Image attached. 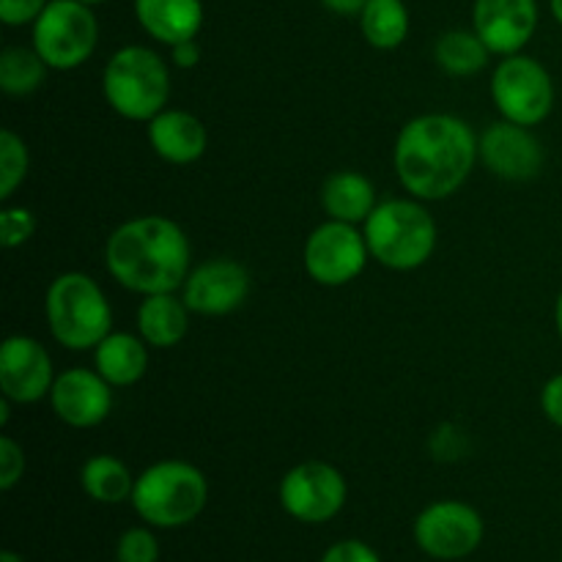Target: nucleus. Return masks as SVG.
<instances>
[{"label": "nucleus", "instance_id": "nucleus-36", "mask_svg": "<svg viewBox=\"0 0 562 562\" xmlns=\"http://www.w3.org/2000/svg\"><path fill=\"white\" fill-rule=\"evenodd\" d=\"M549 9H552V16L558 20V25L562 27V0H549Z\"/></svg>", "mask_w": 562, "mask_h": 562}, {"label": "nucleus", "instance_id": "nucleus-5", "mask_svg": "<svg viewBox=\"0 0 562 562\" xmlns=\"http://www.w3.org/2000/svg\"><path fill=\"white\" fill-rule=\"evenodd\" d=\"M44 313L53 338L69 351L97 349L113 327L108 296L82 272H64L49 283Z\"/></svg>", "mask_w": 562, "mask_h": 562}, {"label": "nucleus", "instance_id": "nucleus-29", "mask_svg": "<svg viewBox=\"0 0 562 562\" xmlns=\"http://www.w3.org/2000/svg\"><path fill=\"white\" fill-rule=\"evenodd\" d=\"M25 475V450L11 437H0V488L11 492Z\"/></svg>", "mask_w": 562, "mask_h": 562}, {"label": "nucleus", "instance_id": "nucleus-24", "mask_svg": "<svg viewBox=\"0 0 562 562\" xmlns=\"http://www.w3.org/2000/svg\"><path fill=\"white\" fill-rule=\"evenodd\" d=\"M488 47L475 31H448L439 36L434 47L439 69L448 71L450 77H472L486 69Z\"/></svg>", "mask_w": 562, "mask_h": 562}, {"label": "nucleus", "instance_id": "nucleus-25", "mask_svg": "<svg viewBox=\"0 0 562 562\" xmlns=\"http://www.w3.org/2000/svg\"><path fill=\"white\" fill-rule=\"evenodd\" d=\"M47 69L49 66L33 47H5L0 53V88L9 97H27L44 86Z\"/></svg>", "mask_w": 562, "mask_h": 562}, {"label": "nucleus", "instance_id": "nucleus-30", "mask_svg": "<svg viewBox=\"0 0 562 562\" xmlns=\"http://www.w3.org/2000/svg\"><path fill=\"white\" fill-rule=\"evenodd\" d=\"M49 0H0V20L9 27L33 25Z\"/></svg>", "mask_w": 562, "mask_h": 562}, {"label": "nucleus", "instance_id": "nucleus-37", "mask_svg": "<svg viewBox=\"0 0 562 562\" xmlns=\"http://www.w3.org/2000/svg\"><path fill=\"white\" fill-rule=\"evenodd\" d=\"M0 562H25V560H22L16 552H11V549H5V552H0Z\"/></svg>", "mask_w": 562, "mask_h": 562}, {"label": "nucleus", "instance_id": "nucleus-7", "mask_svg": "<svg viewBox=\"0 0 562 562\" xmlns=\"http://www.w3.org/2000/svg\"><path fill=\"white\" fill-rule=\"evenodd\" d=\"M33 49L55 71L86 64L99 44V22L80 0H49L33 22Z\"/></svg>", "mask_w": 562, "mask_h": 562}, {"label": "nucleus", "instance_id": "nucleus-33", "mask_svg": "<svg viewBox=\"0 0 562 562\" xmlns=\"http://www.w3.org/2000/svg\"><path fill=\"white\" fill-rule=\"evenodd\" d=\"M170 60H173V66H179V69H192V66H198V60H201V47H198L195 38L173 44V47H170Z\"/></svg>", "mask_w": 562, "mask_h": 562}, {"label": "nucleus", "instance_id": "nucleus-10", "mask_svg": "<svg viewBox=\"0 0 562 562\" xmlns=\"http://www.w3.org/2000/svg\"><path fill=\"white\" fill-rule=\"evenodd\" d=\"M486 536L483 516L459 499H439L415 519V543L431 560L453 562L475 552Z\"/></svg>", "mask_w": 562, "mask_h": 562}, {"label": "nucleus", "instance_id": "nucleus-20", "mask_svg": "<svg viewBox=\"0 0 562 562\" xmlns=\"http://www.w3.org/2000/svg\"><path fill=\"white\" fill-rule=\"evenodd\" d=\"M322 206L329 220L360 225L376 209V187L357 170H338L322 187Z\"/></svg>", "mask_w": 562, "mask_h": 562}, {"label": "nucleus", "instance_id": "nucleus-38", "mask_svg": "<svg viewBox=\"0 0 562 562\" xmlns=\"http://www.w3.org/2000/svg\"><path fill=\"white\" fill-rule=\"evenodd\" d=\"M80 3H86V5H99V3H104V0H80Z\"/></svg>", "mask_w": 562, "mask_h": 562}, {"label": "nucleus", "instance_id": "nucleus-34", "mask_svg": "<svg viewBox=\"0 0 562 562\" xmlns=\"http://www.w3.org/2000/svg\"><path fill=\"white\" fill-rule=\"evenodd\" d=\"M318 3L338 16H360V11L366 9L368 0H318Z\"/></svg>", "mask_w": 562, "mask_h": 562}, {"label": "nucleus", "instance_id": "nucleus-28", "mask_svg": "<svg viewBox=\"0 0 562 562\" xmlns=\"http://www.w3.org/2000/svg\"><path fill=\"white\" fill-rule=\"evenodd\" d=\"M33 234H36V217H33L31 209L14 206L0 212V245L5 250L25 245Z\"/></svg>", "mask_w": 562, "mask_h": 562}, {"label": "nucleus", "instance_id": "nucleus-22", "mask_svg": "<svg viewBox=\"0 0 562 562\" xmlns=\"http://www.w3.org/2000/svg\"><path fill=\"white\" fill-rule=\"evenodd\" d=\"M80 486L93 503L102 505H119L124 499H132V488H135V477H132L130 467L121 459L108 453L91 456L80 470Z\"/></svg>", "mask_w": 562, "mask_h": 562}, {"label": "nucleus", "instance_id": "nucleus-35", "mask_svg": "<svg viewBox=\"0 0 562 562\" xmlns=\"http://www.w3.org/2000/svg\"><path fill=\"white\" fill-rule=\"evenodd\" d=\"M554 324H558V335L562 340V291H560L558 302H554Z\"/></svg>", "mask_w": 562, "mask_h": 562}, {"label": "nucleus", "instance_id": "nucleus-14", "mask_svg": "<svg viewBox=\"0 0 562 562\" xmlns=\"http://www.w3.org/2000/svg\"><path fill=\"white\" fill-rule=\"evenodd\" d=\"M472 31L492 55L521 53L538 31V0H475Z\"/></svg>", "mask_w": 562, "mask_h": 562}, {"label": "nucleus", "instance_id": "nucleus-3", "mask_svg": "<svg viewBox=\"0 0 562 562\" xmlns=\"http://www.w3.org/2000/svg\"><path fill=\"white\" fill-rule=\"evenodd\" d=\"M209 503V483L198 467L187 461H157L135 477L132 508L154 530L187 527L203 514Z\"/></svg>", "mask_w": 562, "mask_h": 562}, {"label": "nucleus", "instance_id": "nucleus-16", "mask_svg": "<svg viewBox=\"0 0 562 562\" xmlns=\"http://www.w3.org/2000/svg\"><path fill=\"white\" fill-rule=\"evenodd\" d=\"M113 384L99 371L88 368H71L55 376L53 390H49V404H53L55 417L71 428H93L108 420L113 409Z\"/></svg>", "mask_w": 562, "mask_h": 562}, {"label": "nucleus", "instance_id": "nucleus-26", "mask_svg": "<svg viewBox=\"0 0 562 562\" xmlns=\"http://www.w3.org/2000/svg\"><path fill=\"white\" fill-rule=\"evenodd\" d=\"M31 159H27V146L14 130L0 132V201H9L16 187L25 181Z\"/></svg>", "mask_w": 562, "mask_h": 562}, {"label": "nucleus", "instance_id": "nucleus-6", "mask_svg": "<svg viewBox=\"0 0 562 562\" xmlns=\"http://www.w3.org/2000/svg\"><path fill=\"white\" fill-rule=\"evenodd\" d=\"M102 93L121 119L148 124L170 99L168 64L140 44L121 47L104 66Z\"/></svg>", "mask_w": 562, "mask_h": 562}, {"label": "nucleus", "instance_id": "nucleus-19", "mask_svg": "<svg viewBox=\"0 0 562 562\" xmlns=\"http://www.w3.org/2000/svg\"><path fill=\"white\" fill-rule=\"evenodd\" d=\"M190 313L184 296H176V291L143 296L140 307H137L140 338L154 349H170V346L181 344L190 329Z\"/></svg>", "mask_w": 562, "mask_h": 562}, {"label": "nucleus", "instance_id": "nucleus-4", "mask_svg": "<svg viewBox=\"0 0 562 562\" xmlns=\"http://www.w3.org/2000/svg\"><path fill=\"white\" fill-rule=\"evenodd\" d=\"M362 225H366L362 234H366L371 258L395 272H412L423 267L437 250V223L417 198L376 203L371 217Z\"/></svg>", "mask_w": 562, "mask_h": 562}, {"label": "nucleus", "instance_id": "nucleus-8", "mask_svg": "<svg viewBox=\"0 0 562 562\" xmlns=\"http://www.w3.org/2000/svg\"><path fill=\"white\" fill-rule=\"evenodd\" d=\"M492 99L505 121L538 126L554 108L552 75L530 55H505L492 75Z\"/></svg>", "mask_w": 562, "mask_h": 562}, {"label": "nucleus", "instance_id": "nucleus-9", "mask_svg": "<svg viewBox=\"0 0 562 562\" xmlns=\"http://www.w3.org/2000/svg\"><path fill=\"white\" fill-rule=\"evenodd\" d=\"M280 505L302 525H324L344 510L349 483L327 461H302L280 481Z\"/></svg>", "mask_w": 562, "mask_h": 562}, {"label": "nucleus", "instance_id": "nucleus-12", "mask_svg": "<svg viewBox=\"0 0 562 562\" xmlns=\"http://www.w3.org/2000/svg\"><path fill=\"white\" fill-rule=\"evenodd\" d=\"M181 289L187 307L198 316H228L245 305L250 274L234 258H209L190 269Z\"/></svg>", "mask_w": 562, "mask_h": 562}, {"label": "nucleus", "instance_id": "nucleus-17", "mask_svg": "<svg viewBox=\"0 0 562 562\" xmlns=\"http://www.w3.org/2000/svg\"><path fill=\"white\" fill-rule=\"evenodd\" d=\"M148 143L154 154L170 165H192L206 154L209 135L198 115L187 110H168L154 115L146 124Z\"/></svg>", "mask_w": 562, "mask_h": 562}, {"label": "nucleus", "instance_id": "nucleus-18", "mask_svg": "<svg viewBox=\"0 0 562 562\" xmlns=\"http://www.w3.org/2000/svg\"><path fill=\"white\" fill-rule=\"evenodd\" d=\"M135 16L148 36L173 47L201 33L203 3L201 0H135Z\"/></svg>", "mask_w": 562, "mask_h": 562}, {"label": "nucleus", "instance_id": "nucleus-21", "mask_svg": "<svg viewBox=\"0 0 562 562\" xmlns=\"http://www.w3.org/2000/svg\"><path fill=\"white\" fill-rule=\"evenodd\" d=\"M93 366L113 387H130L146 376L148 344L130 333H110L93 349Z\"/></svg>", "mask_w": 562, "mask_h": 562}, {"label": "nucleus", "instance_id": "nucleus-27", "mask_svg": "<svg viewBox=\"0 0 562 562\" xmlns=\"http://www.w3.org/2000/svg\"><path fill=\"white\" fill-rule=\"evenodd\" d=\"M115 560L119 562H157L159 541L151 527H130L121 532L115 543Z\"/></svg>", "mask_w": 562, "mask_h": 562}, {"label": "nucleus", "instance_id": "nucleus-2", "mask_svg": "<svg viewBox=\"0 0 562 562\" xmlns=\"http://www.w3.org/2000/svg\"><path fill=\"white\" fill-rule=\"evenodd\" d=\"M190 258V239L181 225L159 214L126 220L104 247V263L115 283L140 296L179 291L192 269Z\"/></svg>", "mask_w": 562, "mask_h": 562}, {"label": "nucleus", "instance_id": "nucleus-23", "mask_svg": "<svg viewBox=\"0 0 562 562\" xmlns=\"http://www.w3.org/2000/svg\"><path fill=\"white\" fill-rule=\"evenodd\" d=\"M360 31L371 47H401L409 36V9L404 0H368L360 11Z\"/></svg>", "mask_w": 562, "mask_h": 562}, {"label": "nucleus", "instance_id": "nucleus-32", "mask_svg": "<svg viewBox=\"0 0 562 562\" xmlns=\"http://www.w3.org/2000/svg\"><path fill=\"white\" fill-rule=\"evenodd\" d=\"M541 412L549 423L562 428V373L549 379L541 390Z\"/></svg>", "mask_w": 562, "mask_h": 562}, {"label": "nucleus", "instance_id": "nucleus-1", "mask_svg": "<svg viewBox=\"0 0 562 562\" xmlns=\"http://www.w3.org/2000/svg\"><path fill=\"white\" fill-rule=\"evenodd\" d=\"M477 143L472 126L456 115H417L398 132L393 151L395 173L417 201H442L470 179L481 159Z\"/></svg>", "mask_w": 562, "mask_h": 562}, {"label": "nucleus", "instance_id": "nucleus-15", "mask_svg": "<svg viewBox=\"0 0 562 562\" xmlns=\"http://www.w3.org/2000/svg\"><path fill=\"white\" fill-rule=\"evenodd\" d=\"M483 165L488 173L505 181H530L543 168V146L530 126L514 124V121H497L483 132L477 143Z\"/></svg>", "mask_w": 562, "mask_h": 562}, {"label": "nucleus", "instance_id": "nucleus-13", "mask_svg": "<svg viewBox=\"0 0 562 562\" xmlns=\"http://www.w3.org/2000/svg\"><path fill=\"white\" fill-rule=\"evenodd\" d=\"M55 384L53 360L36 338L11 335L0 346V390L11 404H36Z\"/></svg>", "mask_w": 562, "mask_h": 562}, {"label": "nucleus", "instance_id": "nucleus-11", "mask_svg": "<svg viewBox=\"0 0 562 562\" xmlns=\"http://www.w3.org/2000/svg\"><path fill=\"white\" fill-rule=\"evenodd\" d=\"M371 250L357 225L327 220L305 241V269L318 285L340 289L357 280L366 269Z\"/></svg>", "mask_w": 562, "mask_h": 562}, {"label": "nucleus", "instance_id": "nucleus-31", "mask_svg": "<svg viewBox=\"0 0 562 562\" xmlns=\"http://www.w3.org/2000/svg\"><path fill=\"white\" fill-rule=\"evenodd\" d=\"M322 562H382L376 554V549L368 547L366 541H357V538H349V541H338L322 554Z\"/></svg>", "mask_w": 562, "mask_h": 562}]
</instances>
